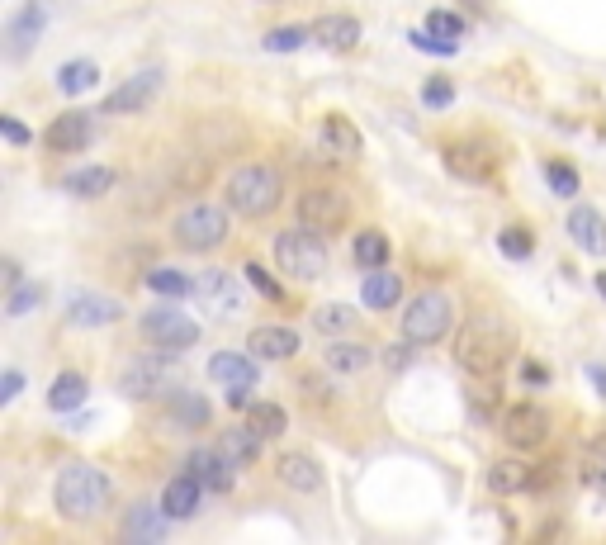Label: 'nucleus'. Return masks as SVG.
I'll return each instance as SVG.
<instances>
[{"label": "nucleus", "mask_w": 606, "mask_h": 545, "mask_svg": "<svg viewBox=\"0 0 606 545\" xmlns=\"http://www.w3.org/2000/svg\"><path fill=\"white\" fill-rule=\"evenodd\" d=\"M517 356V327L507 313L479 309L455 332V365L469 380H498V370Z\"/></svg>", "instance_id": "1"}, {"label": "nucleus", "mask_w": 606, "mask_h": 545, "mask_svg": "<svg viewBox=\"0 0 606 545\" xmlns=\"http://www.w3.org/2000/svg\"><path fill=\"white\" fill-rule=\"evenodd\" d=\"M114 503V479H109L100 465L90 460H72L57 470V484H53V508L62 522H76V527H90L100 522Z\"/></svg>", "instance_id": "2"}, {"label": "nucleus", "mask_w": 606, "mask_h": 545, "mask_svg": "<svg viewBox=\"0 0 606 545\" xmlns=\"http://www.w3.org/2000/svg\"><path fill=\"white\" fill-rule=\"evenodd\" d=\"M285 200V176L270 162H247L228 176V209L242 218H266Z\"/></svg>", "instance_id": "3"}, {"label": "nucleus", "mask_w": 606, "mask_h": 545, "mask_svg": "<svg viewBox=\"0 0 606 545\" xmlns=\"http://www.w3.org/2000/svg\"><path fill=\"white\" fill-rule=\"evenodd\" d=\"M228 233H232V209L209 204V200L185 204L171 218V237H176V247H185V252H214V247L228 242Z\"/></svg>", "instance_id": "4"}, {"label": "nucleus", "mask_w": 606, "mask_h": 545, "mask_svg": "<svg viewBox=\"0 0 606 545\" xmlns=\"http://www.w3.org/2000/svg\"><path fill=\"white\" fill-rule=\"evenodd\" d=\"M275 266L289 275V280H299V285H318L322 275H327V247H322V233L313 228H285V233H275Z\"/></svg>", "instance_id": "5"}, {"label": "nucleus", "mask_w": 606, "mask_h": 545, "mask_svg": "<svg viewBox=\"0 0 606 545\" xmlns=\"http://www.w3.org/2000/svg\"><path fill=\"white\" fill-rule=\"evenodd\" d=\"M450 327H455V299L446 290H422L417 299H408V309H403V342L412 346L446 342Z\"/></svg>", "instance_id": "6"}, {"label": "nucleus", "mask_w": 606, "mask_h": 545, "mask_svg": "<svg viewBox=\"0 0 606 545\" xmlns=\"http://www.w3.org/2000/svg\"><path fill=\"white\" fill-rule=\"evenodd\" d=\"M294 218H299L303 228H313V233H341L346 223H351V200L332 190V185H308L294 204Z\"/></svg>", "instance_id": "7"}, {"label": "nucleus", "mask_w": 606, "mask_h": 545, "mask_svg": "<svg viewBox=\"0 0 606 545\" xmlns=\"http://www.w3.org/2000/svg\"><path fill=\"white\" fill-rule=\"evenodd\" d=\"M138 332L161 351H190L199 342V323L180 309H147L138 318Z\"/></svg>", "instance_id": "8"}, {"label": "nucleus", "mask_w": 606, "mask_h": 545, "mask_svg": "<svg viewBox=\"0 0 606 545\" xmlns=\"http://www.w3.org/2000/svg\"><path fill=\"white\" fill-rule=\"evenodd\" d=\"M446 171L455 181H469V185H488L498 176V147L483 143V138H464V143H450L446 147Z\"/></svg>", "instance_id": "9"}, {"label": "nucleus", "mask_w": 606, "mask_h": 545, "mask_svg": "<svg viewBox=\"0 0 606 545\" xmlns=\"http://www.w3.org/2000/svg\"><path fill=\"white\" fill-rule=\"evenodd\" d=\"M195 299L204 313H214V318H242L247 309V294H242V280L228 271H204L195 275Z\"/></svg>", "instance_id": "10"}, {"label": "nucleus", "mask_w": 606, "mask_h": 545, "mask_svg": "<svg viewBox=\"0 0 606 545\" xmlns=\"http://www.w3.org/2000/svg\"><path fill=\"white\" fill-rule=\"evenodd\" d=\"M502 441H507L512 451H535V446H545V441H550V413L531 399L517 403V408H507V418H502Z\"/></svg>", "instance_id": "11"}, {"label": "nucleus", "mask_w": 606, "mask_h": 545, "mask_svg": "<svg viewBox=\"0 0 606 545\" xmlns=\"http://www.w3.org/2000/svg\"><path fill=\"white\" fill-rule=\"evenodd\" d=\"M161 86H166V72L161 67H143V72H133L128 81H119L105 95V114H143L161 95Z\"/></svg>", "instance_id": "12"}, {"label": "nucleus", "mask_w": 606, "mask_h": 545, "mask_svg": "<svg viewBox=\"0 0 606 545\" xmlns=\"http://www.w3.org/2000/svg\"><path fill=\"white\" fill-rule=\"evenodd\" d=\"M166 375H171V356H152V351H143V356H133V361L124 365L119 389H124V399H152V394H161Z\"/></svg>", "instance_id": "13"}, {"label": "nucleus", "mask_w": 606, "mask_h": 545, "mask_svg": "<svg viewBox=\"0 0 606 545\" xmlns=\"http://www.w3.org/2000/svg\"><path fill=\"white\" fill-rule=\"evenodd\" d=\"M43 29H48V10H43L38 0H29V5L5 24V53H10V62H24V57L34 53V43L43 38Z\"/></svg>", "instance_id": "14"}, {"label": "nucleus", "mask_w": 606, "mask_h": 545, "mask_svg": "<svg viewBox=\"0 0 606 545\" xmlns=\"http://www.w3.org/2000/svg\"><path fill=\"white\" fill-rule=\"evenodd\" d=\"M124 318V304L114 299V294H95V290H81L67 299V323L72 327H109Z\"/></svg>", "instance_id": "15"}, {"label": "nucleus", "mask_w": 606, "mask_h": 545, "mask_svg": "<svg viewBox=\"0 0 606 545\" xmlns=\"http://www.w3.org/2000/svg\"><path fill=\"white\" fill-rule=\"evenodd\" d=\"M90 138H95V133H90V114H86V109H67V114H57L53 124L43 128V147H48V152H62V157L81 152Z\"/></svg>", "instance_id": "16"}, {"label": "nucleus", "mask_w": 606, "mask_h": 545, "mask_svg": "<svg viewBox=\"0 0 606 545\" xmlns=\"http://www.w3.org/2000/svg\"><path fill=\"white\" fill-rule=\"evenodd\" d=\"M275 479H280L285 489H294V493H318V489H322V465H318V455H308V451H285L280 460H275Z\"/></svg>", "instance_id": "17"}, {"label": "nucleus", "mask_w": 606, "mask_h": 545, "mask_svg": "<svg viewBox=\"0 0 606 545\" xmlns=\"http://www.w3.org/2000/svg\"><path fill=\"white\" fill-rule=\"evenodd\" d=\"M322 147L337 157V162H360V152H365V143H360V128L346 119V114H327L322 119Z\"/></svg>", "instance_id": "18"}, {"label": "nucleus", "mask_w": 606, "mask_h": 545, "mask_svg": "<svg viewBox=\"0 0 606 545\" xmlns=\"http://www.w3.org/2000/svg\"><path fill=\"white\" fill-rule=\"evenodd\" d=\"M261 441H266V436L256 432L251 422H242V427H228V432L218 436V451L228 455L232 470H251V465L261 460Z\"/></svg>", "instance_id": "19"}, {"label": "nucleus", "mask_w": 606, "mask_h": 545, "mask_svg": "<svg viewBox=\"0 0 606 545\" xmlns=\"http://www.w3.org/2000/svg\"><path fill=\"white\" fill-rule=\"evenodd\" d=\"M114 181H119V176H114V166H76V171H67V176H62V190H67V195H76V200H105L109 190H114Z\"/></svg>", "instance_id": "20"}, {"label": "nucleus", "mask_w": 606, "mask_h": 545, "mask_svg": "<svg viewBox=\"0 0 606 545\" xmlns=\"http://www.w3.org/2000/svg\"><path fill=\"white\" fill-rule=\"evenodd\" d=\"M247 351L256 361H289L299 351V332L294 327H256L247 337Z\"/></svg>", "instance_id": "21"}, {"label": "nucleus", "mask_w": 606, "mask_h": 545, "mask_svg": "<svg viewBox=\"0 0 606 545\" xmlns=\"http://www.w3.org/2000/svg\"><path fill=\"white\" fill-rule=\"evenodd\" d=\"M569 237L588 256H606V218L597 214L592 204H578V209H569Z\"/></svg>", "instance_id": "22"}, {"label": "nucleus", "mask_w": 606, "mask_h": 545, "mask_svg": "<svg viewBox=\"0 0 606 545\" xmlns=\"http://www.w3.org/2000/svg\"><path fill=\"white\" fill-rule=\"evenodd\" d=\"M176 517L161 508H152V503H138V508H128V522H124V536L128 541H138V545H152V541H161L166 536V527H171Z\"/></svg>", "instance_id": "23"}, {"label": "nucleus", "mask_w": 606, "mask_h": 545, "mask_svg": "<svg viewBox=\"0 0 606 545\" xmlns=\"http://www.w3.org/2000/svg\"><path fill=\"white\" fill-rule=\"evenodd\" d=\"M313 43H322L327 53H351L360 43V19L356 15H322L313 24Z\"/></svg>", "instance_id": "24"}, {"label": "nucleus", "mask_w": 606, "mask_h": 545, "mask_svg": "<svg viewBox=\"0 0 606 545\" xmlns=\"http://www.w3.org/2000/svg\"><path fill=\"white\" fill-rule=\"evenodd\" d=\"M403 299V275H393L389 266H379V271H370L365 280H360V304L365 309H393Z\"/></svg>", "instance_id": "25"}, {"label": "nucleus", "mask_w": 606, "mask_h": 545, "mask_svg": "<svg viewBox=\"0 0 606 545\" xmlns=\"http://www.w3.org/2000/svg\"><path fill=\"white\" fill-rule=\"evenodd\" d=\"M166 413L180 427H209L214 422V403L204 399V394H195V389H171L166 394Z\"/></svg>", "instance_id": "26"}, {"label": "nucleus", "mask_w": 606, "mask_h": 545, "mask_svg": "<svg viewBox=\"0 0 606 545\" xmlns=\"http://www.w3.org/2000/svg\"><path fill=\"white\" fill-rule=\"evenodd\" d=\"M185 470L195 474L204 489H214V493L232 489V465H228V455H223V451H190Z\"/></svg>", "instance_id": "27"}, {"label": "nucleus", "mask_w": 606, "mask_h": 545, "mask_svg": "<svg viewBox=\"0 0 606 545\" xmlns=\"http://www.w3.org/2000/svg\"><path fill=\"white\" fill-rule=\"evenodd\" d=\"M526 489H535L531 465H521V460H493V465H488V493L512 498V493H526Z\"/></svg>", "instance_id": "28"}, {"label": "nucleus", "mask_w": 606, "mask_h": 545, "mask_svg": "<svg viewBox=\"0 0 606 545\" xmlns=\"http://www.w3.org/2000/svg\"><path fill=\"white\" fill-rule=\"evenodd\" d=\"M199 493H204V484H199L195 474L185 470V474H176V479L166 484V493H161V508L171 512L176 522H185V517H195V508H199Z\"/></svg>", "instance_id": "29"}, {"label": "nucleus", "mask_w": 606, "mask_h": 545, "mask_svg": "<svg viewBox=\"0 0 606 545\" xmlns=\"http://www.w3.org/2000/svg\"><path fill=\"white\" fill-rule=\"evenodd\" d=\"M209 380L218 384H256V356H237V351H214L209 356Z\"/></svg>", "instance_id": "30"}, {"label": "nucleus", "mask_w": 606, "mask_h": 545, "mask_svg": "<svg viewBox=\"0 0 606 545\" xmlns=\"http://www.w3.org/2000/svg\"><path fill=\"white\" fill-rule=\"evenodd\" d=\"M86 394H90L86 375H81V370H62L53 380V389H48V408H53V413H76V408L86 403Z\"/></svg>", "instance_id": "31"}, {"label": "nucleus", "mask_w": 606, "mask_h": 545, "mask_svg": "<svg viewBox=\"0 0 606 545\" xmlns=\"http://www.w3.org/2000/svg\"><path fill=\"white\" fill-rule=\"evenodd\" d=\"M370 361H375V351L360 346V342H332L322 351V365H327L332 375H360V370H370Z\"/></svg>", "instance_id": "32"}, {"label": "nucleus", "mask_w": 606, "mask_h": 545, "mask_svg": "<svg viewBox=\"0 0 606 545\" xmlns=\"http://www.w3.org/2000/svg\"><path fill=\"white\" fill-rule=\"evenodd\" d=\"M143 285L152 294H166V299H185V294H195V280L190 275L171 271V266H152V271L143 275Z\"/></svg>", "instance_id": "33"}, {"label": "nucleus", "mask_w": 606, "mask_h": 545, "mask_svg": "<svg viewBox=\"0 0 606 545\" xmlns=\"http://www.w3.org/2000/svg\"><path fill=\"white\" fill-rule=\"evenodd\" d=\"M247 422L256 427V432L266 436V441H275V436L289 432V413L280 408V403H251L247 408Z\"/></svg>", "instance_id": "34"}, {"label": "nucleus", "mask_w": 606, "mask_h": 545, "mask_svg": "<svg viewBox=\"0 0 606 545\" xmlns=\"http://www.w3.org/2000/svg\"><path fill=\"white\" fill-rule=\"evenodd\" d=\"M313 327L327 332V337H341V332L356 327V309H351V304H318V309H313Z\"/></svg>", "instance_id": "35"}, {"label": "nucleus", "mask_w": 606, "mask_h": 545, "mask_svg": "<svg viewBox=\"0 0 606 545\" xmlns=\"http://www.w3.org/2000/svg\"><path fill=\"white\" fill-rule=\"evenodd\" d=\"M95 81H100V67H95V62H67V67L57 72V91L81 95V91H95Z\"/></svg>", "instance_id": "36"}, {"label": "nucleus", "mask_w": 606, "mask_h": 545, "mask_svg": "<svg viewBox=\"0 0 606 545\" xmlns=\"http://www.w3.org/2000/svg\"><path fill=\"white\" fill-rule=\"evenodd\" d=\"M351 256H356V266H365V271H379V266H389V237L384 233H360L356 247H351Z\"/></svg>", "instance_id": "37"}, {"label": "nucleus", "mask_w": 606, "mask_h": 545, "mask_svg": "<svg viewBox=\"0 0 606 545\" xmlns=\"http://www.w3.org/2000/svg\"><path fill=\"white\" fill-rule=\"evenodd\" d=\"M43 285L38 280H19V285H10V299H5V318H24V313H34L38 304H43Z\"/></svg>", "instance_id": "38"}, {"label": "nucleus", "mask_w": 606, "mask_h": 545, "mask_svg": "<svg viewBox=\"0 0 606 545\" xmlns=\"http://www.w3.org/2000/svg\"><path fill=\"white\" fill-rule=\"evenodd\" d=\"M498 252L507 256V261H531V256H535V233H531V228H517V223H512V228H502V233H498Z\"/></svg>", "instance_id": "39"}, {"label": "nucleus", "mask_w": 606, "mask_h": 545, "mask_svg": "<svg viewBox=\"0 0 606 545\" xmlns=\"http://www.w3.org/2000/svg\"><path fill=\"white\" fill-rule=\"evenodd\" d=\"M545 181H550V190L559 195V200H573V195L583 190L578 171H573L569 162H559V157H554V162H545Z\"/></svg>", "instance_id": "40"}, {"label": "nucleus", "mask_w": 606, "mask_h": 545, "mask_svg": "<svg viewBox=\"0 0 606 545\" xmlns=\"http://www.w3.org/2000/svg\"><path fill=\"white\" fill-rule=\"evenodd\" d=\"M583 479H588L592 489H606V436H597L583 455Z\"/></svg>", "instance_id": "41"}, {"label": "nucleus", "mask_w": 606, "mask_h": 545, "mask_svg": "<svg viewBox=\"0 0 606 545\" xmlns=\"http://www.w3.org/2000/svg\"><path fill=\"white\" fill-rule=\"evenodd\" d=\"M408 43L427 57H455V38H441V34H431V29H412Z\"/></svg>", "instance_id": "42"}, {"label": "nucleus", "mask_w": 606, "mask_h": 545, "mask_svg": "<svg viewBox=\"0 0 606 545\" xmlns=\"http://www.w3.org/2000/svg\"><path fill=\"white\" fill-rule=\"evenodd\" d=\"M308 38H313V29H275V34H266V53H299Z\"/></svg>", "instance_id": "43"}, {"label": "nucleus", "mask_w": 606, "mask_h": 545, "mask_svg": "<svg viewBox=\"0 0 606 545\" xmlns=\"http://www.w3.org/2000/svg\"><path fill=\"white\" fill-rule=\"evenodd\" d=\"M422 105H427V109H450V105H455V81L431 76L427 86H422Z\"/></svg>", "instance_id": "44"}, {"label": "nucleus", "mask_w": 606, "mask_h": 545, "mask_svg": "<svg viewBox=\"0 0 606 545\" xmlns=\"http://www.w3.org/2000/svg\"><path fill=\"white\" fill-rule=\"evenodd\" d=\"M427 29H431V34H441V38H460L464 34V19L455 15V10H431Z\"/></svg>", "instance_id": "45"}, {"label": "nucleus", "mask_w": 606, "mask_h": 545, "mask_svg": "<svg viewBox=\"0 0 606 545\" xmlns=\"http://www.w3.org/2000/svg\"><path fill=\"white\" fill-rule=\"evenodd\" d=\"M247 280H251V290L266 294L270 304H280V299H285V290H280V285H275V280L266 275V266H256V261H247Z\"/></svg>", "instance_id": "46"}, {"label": "nucleus", "mask_w": 606, "mask_h": 545, "mask_svg": "<svg viewBox=\"0 0 606 545\" xmlns=\"http://www.w3.org/2000/svg\"><path fill=\"white\" fill-rule=\"evenodd\" d=\"M0 128H5V138H10L15 147H24L29 138H34V133H29V128H24V124L15 119V114H0Z\"/></svg>", "instance_id": "47"}, {"label": "nucleus", "mask_w": 606, "mask_h": 545, "mask_svg": "<svg viewBox=\"0 0 606 545\" xmlns=\"http://www.w3.org/2000/svg\"><path fill=\"white\" fill-rule=\"evenodd\" d=\"M19 389H24V375H19V370H5V380H0V403H10Z\"/></svg>", "instance_id": "48"}, {"label": "nucleus", "mask_w": 606, "mask_h": 545, "mask_svg": "<svg viewBox=\"0 0 606 545\" xmlns=\"http://www.w3.org/2000/svg\"><path fill=\"white\" fill-rule=\"evenodd\" d=\"M521 380H526V384H550V370H545L540 361H526V365H521Z\"/></svg>", "instance_id": "49"}, {"label": "nucleus", "mask_w": 606, "mask_h": 545, "mask_svg": "<svg viewBox=\"0 0 606 545\" xmlns=\"http://www.w3.org/2000/svg\"><path fill=\"white\" fill-rule=\"evenodd\" d=\"M588 375H592V384L602 389V399H606V365H588Z\"/></svg>", "instance_id": "50"}, {"label": "nucleus", "mask_w": 606, "mask_h": 545, "mask_svg": "<svg viewBox=\"0 0 606 545\" xmlns=\"http://www.w3.org/2000/svg\"><path fill=\"white\" fill-rule=\"evenodd\" d=\"M597 294H602V299H606V271L597 275Z\"/></svg>", "instance_id": "51"}]
</instances>
